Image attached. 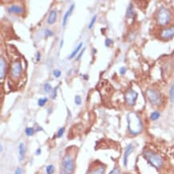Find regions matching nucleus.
Instances as JSON below:
<instances>
[{"label":"nucleus","mask_w":174,"mask_h":174,"mask_svg":"<svg viewBox=\"0 0 174 174\" xmlns=\"http://www.w3.org/2000/svg\"><path fill=\"white\" fill-rule=\"evenodd\" d=\"M43 89L46 92H49L50 91H52V86H51L50 83H47L44 84V87H43Z\"/></svg>","instance_id":"393cba45"},{"label":"nucleus","mask_w":174,"mask_h":174,"mask_svg":"<svg viewBox=\"0 0 174 174\" xmlns=\"http://www.w3.org/2000/svg\"><path fill=\"white\" fill-rule=\"evenodd\" d=\"M56 90H57V87L56 88H55L53 90V92H52V96H51V97H52V99H56Z\"/></svg>","instance_id":"473e14b6"},{"label":"nucleus","mask_w":174,"mask_h":174,"mask_svg":"<svg viewBox=\"0 0 174 174\" xmlns=\"http://www.w3.org/2000/svg\"><path fill=\"white\" fill-rule=\"evenodd\" d=\"M105 172V167L103 165H99L93 169H92L88 174H104Z\"/></svg>","instance_id":"2eb2a0df"},{"label":"nucleus","mask_w":174,"mask_h":174,"mask_svg":"<svg viewBox=\"0 0 174 174\" xmlns=\"http://www.w3.org/2000/svg\"><path fill=\"white\" fill-rule=\"evenodd\" d=\"M64 131H65V128H63V127L61 128H59V131H58V132H57V137H58V138H60V137H63V133H64Z\"/></svg>","instance_id":"a878e982"},{"label":"nucleus","mask_w":174,"mask_h":174,"mask_svg":"<svg viewBox=\"0 0 174 174\" xmlns=\"http://www.w3.org/2000/svg\"><path fill=\"white\" fill-rule=\"evenodd\" d=\"M47 100H48V99L47 98V97L39 99V100H38V105H39V107H43V106L46 104L47 102Z\"/></svg>","instance_id":"412c9836"},{"label":"nucleus","mask_w":174,"mask_h":174,"mask_svg":"<svg viewBox=\"0 0 174 174\" xmlns=\"http://www.w3.org/2000/svg\"><path fill=\"white\" fill-rule=\"evenodd\" d=\"M75 9V4H72L67 11L65 13L64 16H63V26L65 27L67 25V19H68L69 16L72 15V13L73 12V10Z\"/></svg>","instance_id":"ddd939ff"},{"label":"nucleus","mask_w":174,"mask_h":174,"mask_svg":"<svg viewBox=\"0 0 174 174\" xmlns=\"http://www.w3.org/2000/svg\"><path fill=\"white\" fill-rule=\"evenodd\" d=\"M128 128L130 133L132 135H138L142 131L143 125L140 117L136 112H129L127 116Z\"/></svg>","instance_id":"f257e3e1"},{"label":"nucleus","mask_w":174,"mask_h":174,"mask_svg":"<svg viewBox=\"0 0 174 174\" xmlns=\"http://www.w3.org/2000/svg\"><path fill=\"white\" fill-rule=\"evenodd\" d=\"M25 133H26V135L27 137H32V136H33L35 134V129L33 128H32V127H28V128H27L25 129Z\"/></svg>","instance_id":"6ab92c4d"},{"label":"nucleus","mask_w":174,"mask_h":174,"mask_svg":"<svg viewBox=\"0 0 174 174\" xmlns=\"http://www.w3.org/2000/svg\"><path fill=\"white\" fill-rule=\"evenodd\" d=\"M120 172H121L120 169H119L118 168H115V169H113V170L109 174H120Z\"/></svg>","instance_id":"c756f323"},{"label":"nucleus","mask_w":174,"mask_h":174,"mask_svg":"<svg viewBox=\"0 0 174 174\" xmlns=\"http://www.w3.org/2000/svg\"><path fill=\"white\" fill-rule=\"evenodd\" d=\"M22 67L20 61H15L12 63L10 69V76L13 80H18L22 75Z\"/></svg>","instance_id":"39448f33"},{"label":"nucleus","mask_w":174,"mask_h":174,"mask_svg":"<svg viewBox=\"0 0 174 174\" xmlns=\"http://www.w3.org/2000/svg\"><path fill=\"white\" fill-rule=\"evenodd\" d=\"M82 47H83V43H82V42H81V43H79V45H78V46L76 47V48L75 49V50L73 51L72 52V54H71V55H70V56H69V57H68V59H73V58H74L75 56H76V55H77L78 52H80V49L82 48Z\"/></svg>","instance_id":"dca6fc26"},{"label":"nucleus","mask_w":174,"mask_h":174,"mask_svg":"<svg viewBox=\"0 0 174 174\" xmlns=\"http://www.w3.org/2000/svg\"><path fill=\"white\" fill-rule=\"evenodd\" d=\"M53 75L56 78H59L61 76V72L59 70H58V69H56V70L53 71Z\"/></svg>","instance_id":"cd10ccee"},{"label":"nucleus","mask_w":174,"mask_h":174,"mask_svg":"<svg viewBox=\"0 0 174 174\" xmlns=\"http://www.w3.org/2000/svg\"><path fill=\"white\" fill-rule=\"evenodd\" d=\"M40 58H41V54L40 52H38L37 53H36V62H39V60H40Z\"/></svg>","instance_id":"f704fd0d"},{"label":"nucleus","mask_w":174,"mask_h":174,"mask_svg":"<svg viewBox=\"0 0 174 174\" xmlns=\"http://www.w3.org/2000/svg\"><path fill=\"white\" fill-rule=\"evenodd\" d=\"M75 169L74 159L70 154H67L62 162V172L63 174H72Z\"/></svg>","instance_id":"7ed1b4c3"},{"label":"nucleus","mask_w":174,"mask_h":174,"mask_svg":"<svg viewBox=\"0 0 174 174\" xmlns=\"http://www.w3.org/2000/svg\"><path fill=\"white\" fill-rule=\"evenodd\" d=\"M97 15H94V16L92 17V19L91 22H90V23H89V25H88V28L90 30L93 27V26H94V24H95V22H96V21H97Z\"/></svg>","instance_id":"5701e85b"},{"label":"nucleus","mask_w":174,"mask_h":174,"mask_svg":"<svg viewBox=\"0 0 174 174\" xmlns=\"http://www.w3.org/2000/svg\"><path fill=\"white\" fill-rule=\"evenodd\" d=\"M41 153V148H38L36 151H35V155H40Z\"/></svg>","instance_id":"c9c22d12"},{"label":"nucleus","mask_w":174,"mask_h":174,"mask_svg":"<svg viewBox=\"0 0 174 174\" xmlns=\"http://www.w3.org/2000/svg\"><path fill=\"white\" fill-rule=\"evenodd\" d=\"M7 11L9 13L11 14H17V15H20L24 12V9L19 5L13 4V5L10 6L7 8Z\"/></svg>","instance_id":"1a4fd4ad"},{"label":"nucleus","mask_w":174,"mask_h":174,"mask_svg":"<svg viewBox=\"0 0 174 174\" xmlns=\"http://www.w3.org/2000/svg\"><path fill=\"white\" fill-rule=\"evenodd\" d=\"M82 103V99L81 97H80V96H76L75 97V104H76V105H80Z\"/></svg>","instance_id":"b1692460"},{"label":"nucleus","mask_w":174,"mask_h":174,"mask_svg":"<svg viewBox=\"0 0 174 174\" xmlns=\"http://www.w3.org/2000/svg\"><path fill=\"white\" fill-rule=\"evenodd\" d=\"M44 35L46 37H50V36H52V35H53V32H52L50 29H45Z\"/></svg>","instance_id":"bb28decb"},{"label":"nucleus","mask_w":174,"mask_h":174,"mask_svg":"<svg viewBox=\"0 0 174 174\" xmlns=\"http://www.w3.org/2000/svg\"><path fill=\"white\" fill-rule=\"evenodd\" d=\"M112 43V39H106V40H105V46L107 47H109L110 45H111Z\"/></svg>","instance_id":"c85d7f7f"},{"label":"nucleus","mask_w":174,"mask_h":174,"mask_svg":"<svg viewBox=\"0 0 174 174\" xmlns=\"http://www.w3.org/2000/svg\"><path fill=\"white\" fill-rule=\"evenodd\" d=\"M160 117H161V114H160L159 112H153L150 115V120L153 121H157V120H158L160 118Z\"/></svg>","instance_id":"a211bd4d"},{"label":"nucleus","mask_w":174,"mask_h":174,"mask_svg":"<svg viewBox=\"0 0 174 174\" xmlns=\"http://www.w3.org/2000/svg\"><path fill=\"white\" fill-rule=\"evenodd\" d=\"M15 174H22V170L20 167H18V168L15 169Z\"/></svg>","instance_id":"2f4dec72"},{"label":"nucleus","mask_w":174,"mask_h":174,"mask_svg":"<svg viewBox=\"0 0 174 174\" xmlns=\"http://www.w3.org/2000/svg\"><path fill=\"white\" fill-rule=\"evenodd\" d=\"M174 36V26L163 29L161 32V37L165 39H170Z\"/></svg>","instance_id":"6e6552de"},{"label":"nucleus","mask_w":174,"mask_h":174,"mask_svg":"<svg viewBox=\"0 0 174 174\" xmlns=\"http://www.w3.org/2000/svg\"><path fill=\"white\" fill-rule=\"evenodd\" d=\"M84 51H85V48H83V50L81 51V52H80V54H79V56H78V57L76 58V59H77V60H79V59H80V58H81V56H83V52H84Z\"/></svg>","instance_id":"72a5a7b5"},{"label":"nucleus","mask_w":174,"mask_h":174,"mask_svg":"<svg viewBox=\"0 0 174 174\" xmlns=\"http://www.w3.org/2000/svg\"><path fill=\"white\" fill-rule=\"evenodd\" d=\"M26 153V148H25L24 143L20 142L19 145V159L20 161H22L25 158Z\"/></svg>","instance_id":"f8f14e48"},{"label":"nucleus","mask_w":174,"mask_h":174,"mask_svg":"<svg viewBox=\"0 0 174 174\" xmlns=\"http://www.w3.org/2000/svg\"><path fill=\"white\" fill-rule=\"evenodd\" d=\"M134 148V145L132 144H130L128 145V146L126 147L125 151H124V166H127L128 165V159L129 155L131 154V152L133 151Z\"/></svg>","instance_id":"9d476101"},{"label":"nucleus","mask_w":174,"mask_h":174,"mask_svg":"<svg viewBox=\"0 0 174 174\" xmlns=\"http://www.w3.org/2000/svg\"><path fill=\"white\" fill-rule=\"evenodd\" d=\"M137 97H138V94H137V92H135L132 89L128 90L124 94L126 103L130 106H133L136 104Z\"/></svg>","instance_id":"0eeeda50"},{"label":"nucleus","mask_w":174,"mask_h":174,"mask_svg":"<svg viewBox=\"0 0 174 174\" xmlns=\"http://www.w3.org/2000/svg\"><path fill=\"white\" fill-rule=\"evenodd\" d=\"M169 97H170V100L172 103H174V83H172V87L169 91Z\"/></svg>","instance_id":"4be33fe9"},{"label":"nucleus","mask_w":174,"mask_h":174,"mask_svg":"<svg viewBox=\"0 0 174 174\" xmlns=\"http://www.w3.org/2000/svg\"><path fill=\"white\" fill-rule=\"evenodd\" d=\"M144 157L149 162L150 165H152L157 169H160L161 167L163 166L164 161L162 157L158 154L152 152V151H150V150L145 151L144 152Z\"/></svg>","instance_id":"f03ea898"},{"label":"nucleus","mask_w":174,"mask_h":174,"mask_svg":"<svg viewBox=\"0 0 174 174\" xmlns=\"http://www.w3.org/2000/svg\"><path fill=\"white\" fill-rule=\"evenodd\" d=\"M47 174H53L55 172V167L53 165H49L46 167Z\"/></svg>","instance_id":"aec40b11"},{"label":"nucleus","mask_w":174,"mask_h":174,"mask_svg":"<svg viewBox=\"0 0 174 174\" xmlns=\"http://www.w3.org/2000/svg\"><path fill=\"white\" fill-rule=\"evenodd\" d=\"M126 71H127L126 67H121V68H120V74H121V75H124L126 73Z\"/></svg>","instance_id":"7c9ffc66"},{"label":"nucleus","mask_w":174,"mask_h":174,"mask_svg":"<svg viewBox=\"0 0 174 174\" xmlns=\"http://www.w3.org/2000/svg\"><path fill=\"white\" fill-rule=\"evenodd\" d=\"M146 96L152 104L154 105H160L161 103V97L159 92L155 89H148L146 91Z\"/></svg>","instance_id":"423d86ee"},{"label":"nucleus","mask_w":174,"mask_h":174,"mask_svg":"<svg viewBox=\"0 0 174 174\" xmlns=\"http://www.w3.org/2000/svg\"><path fill=\"white\" fill-rule=\"evenodd\" d=\"M126 17L128 18V19H132L134 17V11H133V7L132 4H130L128 6V9H127V11H126Z\"/></svg>","instance_id":"f3484780"},{"label":"nucleus","mask_w":174,"mask_h":174,"mask_svg":"<svg viewBox=\"0 0 174 174\" xmlns=\"http://www.w3.org/2000/svg\"><path fill=\"white\" fill-rule=\"evenodd\" d=\"M171 13L170 11L165 7H162L160 8L157 15V22L160 26H165L170 22Z\"/></svg>","instance_id":"20e7f679"},{"label":"nucleus","mask_w":174,"mask_h":174,"mask_svg":"<svg viewBox=\"0 0 174 174\" xmlns=\"http://www.w3.org/2000/svg\"><path fill=\"white\" fill-rule=\"evenodd\" d=\"M6 70H7V63L2 56L0 57V79L3 80L6 76Z\"/></svg>","instance_id":"9b49d317"},{"label":"nucleus","mask_w":174,"mask_h":174,"mask_svg":"<svg viewBox=\"0 0 174 174\" xmlns=\"http://www.w3.org/2000/svg\"><path fill=\"white\" fill-rule=\"evenodd\" d=\"M56 19H57V11H52L49 14L48 19H47V24L52 25L54 22H56Z\"/></svg>","instance_id":"4468645a"}]
</instances>
